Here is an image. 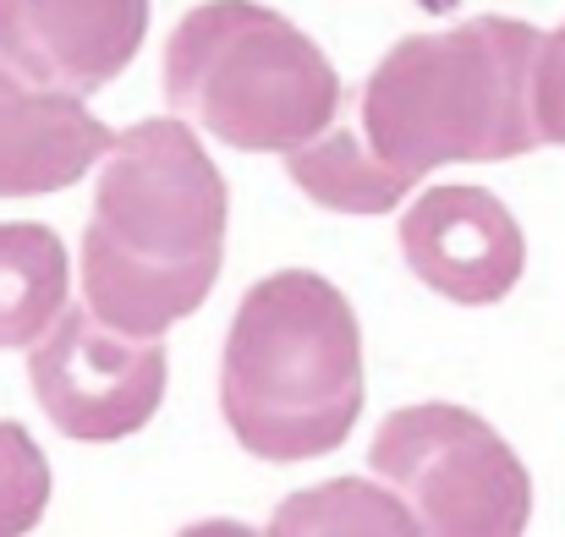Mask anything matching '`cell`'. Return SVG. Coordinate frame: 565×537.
Segmentation results:
<instances>
[{
    "label": "cell",
    "mask_w": 565,
    "mask_h": 537,
    "mask_svg": "<svg viewBox=\"0 0 565 537\" xmlns=\"http://www.w3.org/2000/svg\"><path fill=\"white\" fill-rule=\"evenodd\" d=\"M231 192L188 121L116 132L83 230V297L121 335H166L220 280Z\"/></svg>",
    "instance_id": "6da1fadb"
},
{
    "label": "cell",
    "mask_w": 565,
    "mask_h": 537,
    "mask_svg": "<svg viewBox=\"0 0 565 537\" xmlns=\"http://www.w3.org/2000/svg\"><path fill=\"white\" fill-rule=\"evenodd\" d=\"M363 395V330L324 275L286 269L242 297L220 357V411L247 455L291 466L341 450Z\"/></svg>",
    "instance_id": "7a4b0ae2"
},
{
    "label": "cell",
    "mask_w": 565,
    "mask_h": 537,
    "mask_svg": "<svg viewBox=\"0 0 565 537\" xmlns=\"http://www.w3.org/2000/svg\"><path fill=\"white\" fill-rule=\"evenodd\" d=\"M544 33L516 17H472L412 33L363 83V138L384 165L423 181L456 160H516L539 149L533 61Z\"/></svg>",
    "instance_id": "3957f363"
},
{
    "label": "cell",
    "mask_w": 565,
    "mask_h": 537,
    "mask_svg": "<svg viewBox=\"0 0 565 537\" xmlns=\"http://www.w3.org/2000/svg\"><path fill=\"white\" fill-rule=\"evenodd\" d=\"M166 99L242 154H291L341 116L324 50L258 0H203L171 28Z\"/></svg>",
    "instance_id": "277c9868"
},
{
    "label": "cell",
    "mask_w": 565,
    "mask_h": 537,
    "mask_svg": "<svg viewBox=\"0 0 565 537\" xmlns=\"http://www.w3.org/2000/svg\"><path fill=\"white\" fill-rule=\"evenodd\" d=\"M369 466L412 500L423 533L434 537H516L533 516V477L516 450L478 411L450 400L390 411Z\"/></svg>",
    "instance_id": "5b68a950"
},
{
    "label": "cell",
    "mask_w": 565,
    "mask_h": 537,
    "mask_svg": "<svg viewBox=\"0 0 565 537\" xmlns=\"http://www.w3.org/2000/svg\"><path fill=\"white\" fill-rule=\"evenodd\" d=\"M28 378L39 411L77 444H116L154 422L166 400V346L160 335H121L94 308H66L55 330L33 346Z\"/></svg>",
    "instance_id": "8992f818"
},
{
    "label": "cell",
    "mask_w": 565,
    "mask_h": 537,
    "mask_svg": "<svg viewBox=\"0 0 565 537\" xmlns=\"http://www.w3.org/2000/svg\"><path fill=\"white\" fill-rule=\"evenodd\" d=\"M401 258L428 291L461 308H489L511 297V286L522 280L527 241L494 192L472 181H450V186H428L406 208Z\"/></svg>",
    "instance_id": "52a82bcc"
},
{
    "label": "cell",
    "mask_w": 565,
    "mask_h": 537,
    "mask_svg": "<svg viewBox=\"0 0 565 537\" xmlns=\"http://www.w3.org/2000/svg\"><path fill=\"white\" fill-rule=\"evenodd\" d=\"M149 33V0H0V61L39 88L116 83Z\"/></svg>",
    "instance_id": "ba28073f"
},
{
    "label": "cell",
    "mask_w": 565,
    "mask_h": 537,
    "mask_svg": "<svg viewBox=\"0 0 565 537\" xmlns=\"http://www.w3.org/2000/svg\"><path fill=\"white\" fill-rule=\"evenodd\" d=\"M116 149V132L83 94L39 88L0 61V197H39L83 181Z\"/></svg>",
    "instance_id": "9c48e42d"
},
{
    "label": "cell",
    "mask_w": 565,
    "mask_h": 537,
    "mask_svg": "<svg viewBox=\"0 0 565 537\" xmlns=\"http://www.w3.org/2000/svg\"><path fill=\"white\" fill-rule=\"evenodd\" d=\"M66 247L50 225H0V352L39 346L66 313Z\"/></svg>",
    "instance_id": "30bf717a"
},
{
    "label": "cell",
    "mask_w": 565,
    "mask_h": 537,
    "mask_svg": "<svg viewBox=\"0 0 565 537\" xmlns=\"http://www.w3.org/2000/svg\"><path fill=\"white\" fill-rule=\"evenodd\" d=\"M286 171L319 208H335V214H390L406 197V186H417L395 165H384L369 138H358L347 127L291 149Z\"/></svg>",
    "instance_id": "8fae6325"
},
{
    "label": "cell",
    "mask_w": 565,
    "mask_h": 537,
    "mask_svg": "<svg viewBox=\"0 0 565 537\" xmlns=\"http://www.w3.org/2000/svg\"><path fill=\"white\" fill-rule=\"evenodd\" d=\"M275 533H395L412 537L423 522L417 511H406L401 494H379L374 483L363 477H335L324 488H302L291 494L275 516H269Z\"/></svg>",
    "instance_id": "7c38bea8"
},
{
    "label": "cell",
    "mask_w": 565,
    "mask_h": 537,
    "mask_svg": "<svg viewBox=\"0 0 565 537\" xmlns=\"http://www.w3.org/2000/svg\"><path fill=\"white\" fill-rule=\"evenodd\" d=\"M44 505H50L44 450L22 422H0V537L33 533Z\"/></svg>",
    "instance_id": "4fadbf2b"
},
{
    "label": "cell",
    "mask_w": 565,
    "mask_h": 537,
    "mask_svg": "<svg viewBox=\"0 0 565 537\" xmlns=\"http://www.w3.org/2000/svg\"><path fill=\"white\" fill-rule=\"evenodd\" d=\"M533 121L544 143L565 149V22L544 33L539 61H533Z\"/></svg>",
    "instance_id": "5bb4252c"
}]
</instances>
